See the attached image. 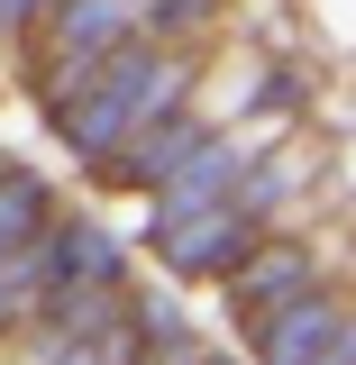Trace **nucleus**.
Segmentation results:
<instances>
[{"label": "nucleus", "mask_w": 356, "mask_h": 365, "mask_svg": "<svg viewBox=\"0 0 356 365\" xmlns=\"http://www.w3.org/2000/svg\"><path fill=\"white\" fill-rule=\"evenodd\" d=\"M55 37L73 46V55H91V64H101V46L128 37V0H73V9L55 19Z\"/></svg>", "instance_id": "nucleus-5"}, {"label": "nucleus", "mask_w": 356, "mask_h": 365, "mask_svg": "<svg viewBox=\"0 0 356 365\" xmlns=\"http://www.w3.org/2000/svg\"><path fill=\"white\" fill-rule=\"evenodd\" d=\"M37 228H46V182L37 174H0V247H19Z\"/></svg>", "instance_id": "nucleus-6"}, {"label": "nucleus", "mask_w": 356, "mask_h": 365, "mask_svg": "<svg viewBox=\"0 0 356 365\" xmlns=\"http://www.w3.org/2000/svg\"><path fill=\"white\" fill-rule=\"evenodd\" d=\"M247 329H256V365H311L320 347H329V329H338V302H329V292H302V302L247 319Z\"/></svg>", "instance_id": "nucleus-2"}, {"label": "nucleus", "mask_w": 356, "mask_h": 365, "mask_svg": "<svg viewBox=\"0 0 356 365\" xmlns=\"http://www.w3.org/2000/svg\"><path fill=\"white\" fill-rule=\"evenodd\" d=\"M311 365H356V319H338V329H329V347H320Z\"/></svg>", "instance_id": "nucleus-7"}, {"label": "nucleus", "mask_w": 356, "mask_h": 365, "mask_svg": "<svg viewBox=\"0 0 356 365\" xmlns=\"http://www.w3.org/2000/svg\"><path fill=\"white\" fill-rule=\"evenodd\" d=\"M302 292H311V256H302V247H256L247 265L228 274V302H238L247 319L283 311V302H302Z\"/></svg>", "instance_id": "nucleus-3"}, {"label": "nucleus", "mask_w": 356, "mask_h": 365, "mask_svg": "<svg viewBox=\"0 0 356 365\" xmlns=\"http://www.w3.org/2000/svg\"><path fill=\"white\" fill-rule=\"evenodd\" d=\"M165 256H174L183 274H238L247 256H256V210H201V228H165Z\"/></svg>", "instance_id": "nucleus-1"}, {"label": "nucleus", "mask_w": 356, "mask_h": 365, "mask_svg": "<svg viewBox=\"0 0 356 365\" xmlns=\"http://www.w3.org/2000/svg\"><path fill=\"white\" fill-rule=\"evenodd\" d=\"M137 155H110V182H165L174 165H192V119H165V128H146V137H128Z\"/></svg>", "instance_id": "nucleus-4"}, {"label": "nucleus", "mask_w": 356, "mask_h": 365, "mask_svg": "<svg viewBox=\"0 0 356 365\" xmlns=\"http://www.w3.org/2000/svg\"><path fill=\"white\" fill-rule=\"evenodd\" d=\"M201 9H210V0H165V9H156V19H146V28H156V37H165V28H192V19H201Z\"/></svg>", "instance_id": "nucleus-8"}]
</instances>
